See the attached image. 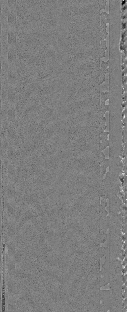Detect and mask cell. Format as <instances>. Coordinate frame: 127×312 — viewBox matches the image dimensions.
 <instances>
[{"mask_svg": "<svg viewBox=\"0 0 127 312\" xmlns=\"http://www.w3.org/2000/svg\"><path fill=\"white\" fill-rule=\"evenodd\" d=\"M16 60V52L13 48H9L8 52L7 62L8 65L15 64Z\"/></svg>", "mask_w": 127, "mask_h": 312, "instance_id": "5", "label": "cell"}, {"mask_svg": "<svg viewBox=\"0 0 127 312\" xmlns=\"http://www.w3.org/2000/svg\"><path fill=\"white\" fill-rule=\"evenodd\" d=\"M7 83L8 86H15L16 77L15 64L8 65Z\"/></svg>", "mask_w": 127, "mask_h": 312, "instance_id": "1", "label": "cell"}, {"mask_svg": "<svg viewBox=\"0 0 127 312\" xmlns=\"http://www.w3.org/2000/svg\"><path fill=\"white\" fill-rule=\"evenodd\" d=\"M7 119L8 124H14L15 121V105L7 104Z\"/></svg>", "mask_w": 127, "mask_h": 312, "instance_id": "2", "label": "cell"}, {"mask_svg": "<svg viewBox=\"0 0 127 312\" xmlns=\"http://www.w3.org/2000/svg\"><path fill=\"white\" fill-rule=\"evenodd\" d=\"M8 225V234L9 236H14L15 232V226L14 223L10 222Z\"/></svg>", "mask_w": 127, "mask_h": 312, "instance_id": "9", "label": "cell"}, {"mask_svg": "<svg viewBox=\"0 0 127 312\" xmlns=\"http://www.w3.org/2000/svg\"><path fill=\"white\" fill-rule=\"evenodd\" d=\"M8 24L11 28L13 27L16 22V14L12 10H11L8 12Z\"/></svg>", "mask_w": 127, "mask_h": 312, "instance_id": "6", "label": "cell"}, {"mask_svg": "<svg viewBox=\"0 0 127 312\" xmlns=\"http://www.w3.org/2000/svg\"><path fill=\"white\" fill-rule=\"evenodd\" d=\"M8 4L9 8L11 10L13 9L16 6V0H8Z\"/></svg>", "mask_w": 127, "mask_h": 312, "instance_id": "11", "label": "cell"}, {"mask_svg": "<svg viewBox=\"0 0 127 312\" xmlns=\"http://www.w3.org/2000/svg\"><path fill=\"white\" fill-rule=\"evenodd\" d=\"M16 36L15 31L13 27L11 28L8 32V42L9 48H13L15 45Z\"/></svg>", "mask_w": 127, "mask_h": 312, "instance_id": "4", "label": "cell"}, {"mask_svg": "<svg viewBox=\"0 0 127 312\" xmlns=\"http://www.w3.org/2000/svg\"><path fill=\"white\" fill-rule=\"evenodd\" d=\"M8 157L9 159L13 158L15 156V150L12 147L8 149Z\"/></svg>", "mask_w": 127, "mask_h": 312, "instance_id": "10", "label": "cell"}, {"mask_svg": "<svg viewBox=\"0 0 127 312\" xmlns=\"http://www.w3.org/2000/svg\"><path fill=\"white\" fill-rule=\"evenodd\" d=\"M15 169L11 164L8 166V176L10 179H13L15 177Z\"/></svg>", "mask_w": 127, "mask_h": 312, "instance_id": "7", "label": "cell"}, {"mask_svg": "<svg viewBox=\"0 0 127 312\" xmlns=\"http://www.w3.org/2000/svg\"><path fill=\"white\" fill-rule=\"evenodd\" d=\"M15 86H8L7 93V104L15 105L16 101Z\"/></svg>", "mask_w": 127, "mask_h": 312, "instance_id": "3", "label": "cell"}, {"mask_svg": "<svg viewBox=\"0 0 127 312\" xmlns=\"http://www.w3.org/2000/svg\"><path fill=\"white\" fill-rule=\"evenodd\" d=\"M8 216L10 217H13L15 214V206L13 202L11 201L8 203Z\"/></svg>", "mask_w": 127, "mask_h": 312, "instance_id": "8", "label": "cell"}]
</instances>
